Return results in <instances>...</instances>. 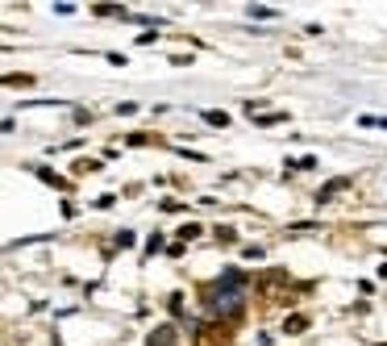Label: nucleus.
Returning a JSON list of instances; mask_svg holds the SVG:
<instances>
[{"label":"nucleus","instance_id":"f257e3e1","mask_svg":"<svg viewBox=\"0 0 387 346\" xmlns=\"http://www.w3.org/2000/svg\"><path fill=\"white\" fill-rule=\"evenodd\" d=\"M242 305H246V275H242L238 267L221 271V280H216V288H212V309L234 317V313H242Z\"/></svg>","mask_w":387,"mask_h":346},{"label":"nucleus","instance_id":"f03ea898","mask_svg":"<svg viewBox=\"0 0 387 346\" xmlns=\"http://www.w3.org/2000/svg\"><path fill=\"white\" fill-rule=\"evenodd\" d=\"M150 346H175V330H171V325H158V330L150 334Z\"/></svg>","mask_w":387,"mask_h":346},{"label":"nucleus","instance_id":"7ed1b4c3","mask_svg":"<svg viewBox=\"0 0 387 346\" xmlns=\"http://www.w3.org/2000/svg\"><path fill=\"white\" fill-rule=\"evenodd\" d=\"M200 346H229L225 334H216V330H200Z\"/></svg>","mask_w":387,"mask_h":346},{"label":"nucleus","instance_id":"20e7f679","mask_svg":"<svg viewBox=\"0 0 387 346\" xmlns=\"http://www.w3.org/2000/svg\"><path fill=\"white\" fill-rule=\"evenodd\" d=\"M284 330H288V334H300V330H308V317H304V313H292V317L284 321Z\"/></svg>","mask_w":387,"mask_h":346},{"label":"nucleus","instance_id":"39448f33","mask_svg":"<svg viewBox=\"0 0 387 346\" xmlns=\"http://www.w3.org/2000/svg\"><path fill=\"white\" fill-rule=\"evenodd\" d=\"M346 184H350L346 175H342V180H334V184H325V188H321V196H316V201H329V196H334V192H342Z\"/></svg>","mask_w":387,"mask_h":346},{"label":"nucleus","instance_id":"423d86ee","mask_svg":"<svg viewBox=\"0 0 387 346\" xmlns=\"http://www.w3.org/2000/svg\"><path fill=\"white\" fill-rule=\"evenodd\" d=\"M258 125H279V121H288V113H266V117H254Z\"/></svg>","mask_w":387,"mask_h":346},{"label":"nucleus","instance_id":"0eeeda50","mask_svg":"<svg viewBox=\"0 0 387 346\" xmlns=\"http://www.w3.org/2000/svg\"><path fill=\"white\" fill-rule=\"evenodd\" d=\"M250 17H275V9L271 5H250Z\"/></svg>","mask_w":387,"mask_h":346},{"label":"nucleus","instance_id":"6e6552de","mask_svg":"<svg viewBox=\"0 0 387 346\" xmlns=\"http://www.w3.org/2000/svg\"><path fill=\"white\" fill-rule=\"evenodd\" d=\"M5 84H21V88H29V84H34V75H5Z\"/></svg>","mask_w":387,"mask_h":346},{"label":"nucleus","instance_id":"1a4fd4ad","mask_svg":"<svg viewBox=\"0 0 387 346\" xmlns=\"http://www.w3.org/2000/svg\"><path fill=\"white\" fill-rule=\"evenodd\" d=\"M117 113H121V117H134V113H138V105H134V101H121V105H117Z\"/></svg>","mask_w":387,"mask_h":346},{"label":"nucleus","instance_id":"9d476101","mask_svg":"<svg viewBox=\"0 0 387 346\" xmlns=\"http://www.w3.org/2000/svg\"><path fill=\"white\" fill-rule=\"evenodd\" d=\"M158 251H162V238H158V234H154V238H150V242H146V255H158Z\"/></svg>","mask_w":387,"mask_h":346},{"label":"nucleus","instance_id":"9b49d317","mask_svg":"<svg viewBox=\"0 0 387 346\" xmlns=\"http://www.w3.org/2000/svg\"><path fill=\"white\" fill-rule=\"evenodd\" d=\"M204 121H212V125H229V117H225V113H204Z\"/></svg>","mask_w":387,"mask_h":346},{"label":"nucleus","instance_id":"f8f14e48","mask_svg":"<svg viewBox=\"0 0 387 346\" xmlns=\"http://www.w3.org/2000/svg\"><path fill=\"white\" fill-rule=\"evenodd\" d=\"M125 142H129V146H150V138H146V134H129Z\"/></svg>","mask_w":387,"mask_h":346},{"label":"nucleus","instance_id":"ddd939ff","mask_svg":"<svg viewBox=\"0 0 387 346\" xmlns=\"http://www.w3.org/2000/svg\"><path fill=\"white\" fill-rule=\"evenodd\" d=\"M179 238H184V242H188V238H200V225H184V230H179Z\"/></svg>","mask_w":387,"mask_h":346},{"label":"nucleus","instance_id":"4468645a","mask_svg":"<svg viewBox=\"0 0 387 346\" xmlns=\"http://www.w3.org/2000/svg\"><path fill=\"white\" fill-rule=\"evenodd\" d=\"M379 125H387V121H379Z\"/></svg>","mask_w":387,"mask_h":346}]
</instances>
